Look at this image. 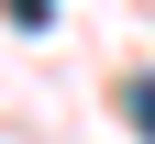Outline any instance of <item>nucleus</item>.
I'll return each instance as SVG.
<instances>
[{
    "mask_svg": "<svg viewBox=\"0 0 155 144\" xmlns=\"http://www.w3.org/2000/svg\"><path fill=\"white\" fill-rule=\"evenodd\" d=\"M0 11H11L22 33H45V22H55V0H0Z\"/></svg>",
    "mask_w": 155,
    "mask_h": 144,
    "instance_id": "nucleus-1",
    "label": "nucleus"
},
{
    "mask_svg": "<svg viewBox=\"0 0 155 144\" xmlns=\"http://www.w3.org/2000/svg\"><path fill=\"white\" fill-rule=\"evenodd\" d=\"M133 122H144V133H155V78H144V89H133Z\"/></svg>",
    "mask_w": 155,
    "mask_h": 144,
    "instance_id": "nucleus-2",
    "label": "nucleus"
}]
</instances>
